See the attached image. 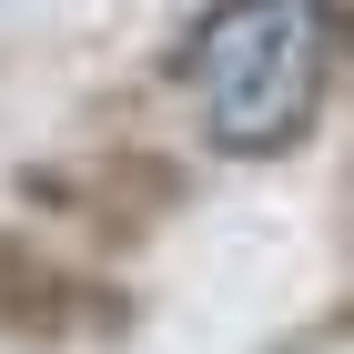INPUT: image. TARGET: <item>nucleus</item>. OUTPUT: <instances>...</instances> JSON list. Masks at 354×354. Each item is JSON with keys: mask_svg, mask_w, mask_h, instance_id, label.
<instances>
[{"mask_svg": "<svg viewBox=\"0 0 354 354\" xmlns=\"http://www.w3.org/2000/svg\"><path fill=\"white\" fill-rule=\"evenodd\" d=\"M172 71L223 162H294L344 71V0H213Z\"/></svg>", "mask_w": 354, "mask_h": 354, "instance_id": "nucleus-1", "label": "nucleus"}]
</instances>
